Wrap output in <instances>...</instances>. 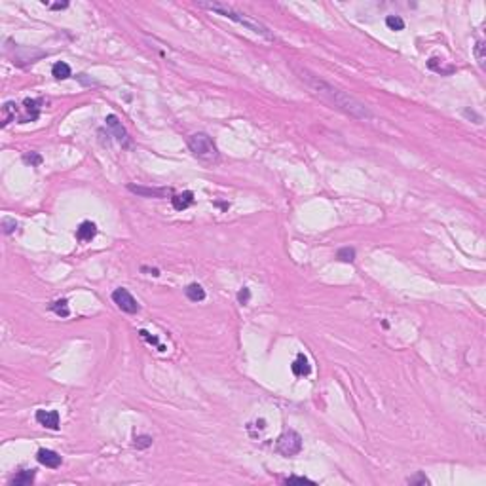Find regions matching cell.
<instances>
[{
    "label": "cell",
    "mask_w": 486,
    "mask_h": 486,
    "mask_svg": "<svg viewBox=\"0 0 486 486\" xmlns=\"http://www.w3.org/2000/svg\"><path fill=\"white\" fill-rule=\"evenodd\" d=\"M291 70L295 72L298 82L308 90V93L315 97L317 101H321L323 105H327L329 109L338 110L346 116H351V118L363 120V122H369V120L374 118L370 109L365 103H361L357 97H353L344 90L332 86L327 80L319 78L308 67H304L300 63H291Z\"/></svg>",
    "instance_id": "obj_1"
},
{
    "label": "cell",
    "mask_w": 486,
    "mask_h": 486,
    "mask_svg": "<svg viewBox=\"0 0 486 486\" xmlns=\"http://www.w3.org/2000/svg\"><path fill=\"white\" fill-rule=\"evenodd\" d=\"M198 8H204V10L215 12V14H219V16H222V17H228V19H232V21H235V23L243 25L245 29L253 31L255 34L264 36V38H268V40H274V34L270 32V29H268L264 23H260V21L253 19V17L247 16V14L237 12V10H234L232 6H228V4H222V2H198Z\"/></svg>",
    "instance_id": "obj_2"
},
{
    "label": "cell",
    "mask_w": 486,
    "mask_h": 486,
    "mask_svg": "<svg viewBox=\"0 0 486 486\" xmlns=\"http://www.w3.org/2000/svg\"><path fill=\"white\" fill-rule=\"evenodd\" d=\"M188 148L194 156L205 163H215L219 160V148L207 133H202V131L192 133L188 137Z\"/></svg>",
    "instance_id": "obj_3"
},
{
    "label": "cell",
    "mask_w": 486,
    "mask_h": 486,
    "mask_svg": "<svg viewBox=\"0 0 486 486\" xmlns=\"http://www.w3.org/2000/svg\"><path fill=\"white\" fill-rule=\"evenodd\" d=\"M276 448H278V452L281 456H285V458H293V456L300 454V450H302V437L298 435L297 431L289 429V431H285L283 435H279Z\"/></svg>",
    "instance_id": "obj_4"
},
{
    "label": "cell",
    "mask_w": 486,
    "mask_h": 486,
    "mask_svg": "<svg viewBox=\"0 0 486 486\" xmlns=\"http://www.w3.org/2000/svg\"><path fill=\"white\" fill-rule=\"evenodd\" d=\"M46 57V51L38 49V47H23V46H16V51L12 55L14 63L19 65V67H25V65H32L36 63L38 59Z\"/></svg>",
    "instance_id": "obj_5"
},
{
    "label": "cell",
    "mask_w": 486,
    "mask_h": 486,
    "mask_svg": "<svg viewBox=\"0 0 486 486\" xmlns=\"http://www.w3.org/2000/svg\"><path fill=\"white\" fill-rule=\"evenodd\" d=\"M112 300H114V304L122 310V312H126V314H137L139 312V304H137V300L133 298V295L127 291V289H116L114 293H112Z\"/></svg>",
    "instance_id": "obj_6"
},
{
    "label": "cell",
    "mask_w": 486,
    "mask_h": 486,
    "mask_svg": "<svg viewBox=\"0 0 486 486\" xmlns=\"http://www.w3.org/2000/svg\"><path fill=\"white\" fill-rule=\"evenodd\" d=\"M42 105H44V99H25L23 101V112L17 116V122L19 124H27V122H34L38 120L40 112H42Z\"/></svg>",
    "instance_id": "obj_7"
},
{
    "label": "cell",
    "mask_w": 486,
    "mask_h": 486,
    "mask_svg": "<svg viewBox=\"0 0 486 486\" xmlns=\"http://www.w3.org/2000/svg\"><path fill=\"white\" fill-rule=\"evenodd\" d=\"M107 127H109L110 131H112V135L116 137V141L120 142L122 146H129L131 144V139H129V135H127V131H126V127L122 126V122H120V118L116 116V114H109L107 116Z\"/></svg>",
    "instance_id": "obj_8"
},
{
    "label": "cell",
    "mask_w": 486,
    "mask_h": 486,
    "mask_svg": "<svg viewBox=\"0 0 486 486\" xmlns=\"http://www.w3.org/2000/svg\"><path fill=\"white\" fill-rule=\"evenodd\" d=\"M127 190L142 198H167L171 194L169 188H150V186H139V185H127Z\"/></svg>",
    "instance_id": "obj_9"
},
{
    "label": "cell",
    "mask_w": 486,
    "mask_h": 486,
    "mask_svg": "<svg viewBox=\"0 0 486 486\" xmlns=\"http://www.w3.org/2000/svg\"><path fill=\"white\" fill-rule=\"evenodd\" d=\"M36 460H38V463L40 465H46L49 469H55V467H59L61 465V456L57 454V452H53V450H47V448H40L38 452H36Z\"/></svg>",
    "instance_id": "obj_10"
},
{
    "label": "cell",
    "mask_w": 486,
    "mask_h": 486,
    "mask_svg": "<svg viewBox=\"0 0 486 486\" xmlns=\"http://www.w3.org/2000/svg\"><path fill=\"white\" fill-rule=\"evenodd\" d=\"M36 422L47 429H59V412L57 410H36Z\"/></svg>",
    "instance_id": "obj_11"
},
{
    "label": "cell",
    "mask_w": 486,
    "mask_h": 486,
    "mask_svg": "<svg viewBox=\"0 0 486 486\" xmlns=\"http://www.w3.org/2000/svg\"><path fill=\"white\" fill-rule=\"evenodd\" d=\"M97 234V226H95L92 220H84L76 228V239L78 241H92Z\"/></svg>",
    "instance_id": "obj_12"
},
{
    "label": "cell",
    "mask_w": 486,
    "mask_h": 486,
    "mask_svg": "<svg viewBox=\"0 0 486 486\" xmlns=\"http://www.w3.org/2000/svg\"><path fill=\"white\" fill-rule=\"evenodd\" d=\"M291 369H293V374H295V376H308V374L312 372L310 361H308V357H306L304 353H298L295 363L291 365Z\"/></svg>",
    "instance_id": "obj_13"
},
{
    "label": "cell",
    "mask_w": 486,
    "mask_h": 486,
    "mask_svg": "<svg viewBox=\"0 0 486 486\" xmlns=\"http://www.w3.org/2000/svg\"><path fill=\"white\" fill-rule=\"evenodd\" d=\"M171 204L177 211H185V209H188L190 205L194 204V194L190 190L183 192V194H175L171 198Z\"/></svg>",
    "instance_id": "obj_14"
},
{
    "label": "cell",
    "mask_w": 486,
    "mask_h": 486,
    "mask_svg": "<svg viewBox=\"0 0 486 486\" xmlns=\"http://www.w3.org/2000/svg\"><path fill=\"white\" fill-rule=\"evenodd\" d=\"M34 477H36V473L34 469H21L17 473L16 477L12 479V486H31L34 483Z\"/></svg>",
    "instance_id": "obj_15"
},
{
    "label": "cell",
    "mask_w": 486,
    "mask_h": 486,
    "mask_svg": "<svg viewBox=\"0 0 486 486\" xmlns=\"http://www.w3.org/2000/svg\"><path fill=\"white\" fill-rule=\"evenodd\" d=\"M17 112H19V109H17L16 103L14 101H8L2 107V126H8L10 122H14L17 118Z\"/></svg>",
    "instance_id": "obj_16"
},
{
    "label": "cell",
    "mask_w": 486,
    "mask_h": 486,
    "mask_svg": "<svg viewBox=\"0 0 486 486\" xmlns=\"http://www.w3.org/2000/svg\"><path fill=\"white\" fill-rule=\"evenodd\" d=\"M427 67H429L431 70H435L437 74H440V76L452 74V72L456 70L454 67H444V65H442V59H437V57H431V59L427 61Z\"/></svg>",
    "instance_id": "obj_17"
},
{
    "label": "cell",
    "mask_w": 486,
    "mask_h": 486,
    "mask_svg": "<svg viewBox=\"0 0 486 486\" xmlns=\"http://www.w3.org/2000/svg\"><path fill=\"white\" fill-rule=\"evenodd\" d=\"M185 293H186L188 300H192V302H202V300L205 298L204 287H202V285H198V283H192V285H188V287L185 289Z\"/></svg>",
    "instance_id": "obj_18"
},
{
    "label": "cell",
    "mask_w": 486,
    "mask_h": 486,
    "mask_svg": "<svg viewBox=\"0 0 486 486\" xmlns=\"http://www.w3.org/2000/svg\"><path fill=\"white\" fill-rule=\"evenodd\" d=\"M51 74L55 76L57 80H67L72 76V70H70V67L63 61H59V63H55L51 67Z\"/></svg>",
    "instance_id": "obj_19"
},
{
    "label": "cell",
    "mask_w": 486,
    "mask_h": 486,
    "mask_svg": "<svg viewBox=\"0 0 486 486\" xmlns=\"http://www.w3.org/2000/svg\"><path fill=\"white\" fill-rule=\"evenodd\" d=\"M49 308H51V312H55L59 317H69V315H70V310H69L67 300H57V302H53Z\"/></svg>",
    "instance_id": "obj_20"
},
{
    "label": "cell",
    "mask_w": 486,
    "mask_h": 486,
    "mask_svg": "<svg viewBox=\"0 0 486 486\" xmlns=\"http://www.w3.org/2000/svg\"><path fill=\"white\" fill-rule=\"evenodd\" d=\"M336 258H340L342 262H353L355 260V249L353 247H342L336 253Z\"/></svg>",
    "instance_id": "obj_21"
},
{
    "label": "cell",
    "mask_w": 486,
    "mask_h": 486,
    "mask_svg": "<svg viewBox=\"0 0 486 486\" xmlns=\"http://www.w3.org/2000/svg\"><path fill=\"white\" fill-rule=\"evenodd\" d=\"M386 25H388L392 31H403V29H405V21H403L399 16H388L386 17Z\"/></svg>",
    "instance_id": "obj_22"
},
{
    "label": "cell",
    "mask_w": 486,
    "mask_h": 486,
    "mask_svg": "<svg viewBox=\"0 0 486 486\" xmlns=\"http://www.w3.org/2000/svg\"><path fill=\"white\" fill-rule=\"evenodd\" d=\"M133 446H135L137 450H144V448L152 446V437H150V435H137V437L133 439Z\"/></svg>",
    "instance_id": "obj_23"
},
{
    "label": "cell",
    "mask_w": 486,
    "mask_h": 486,
    "mask_svg": "<svg viewBox=\"0 0 486 486\" xmlns=\"http://www.w3.org/2000/svg\"><path fill=\"white\" fill-rule=\"evenodd\" d=\"M485 42H483V40H479V42H477V44H475V49H473V51H475V57H477V63H479V67H481V69H485V59H486V57H485Z\"/></svg>",
    "instance_id": "obj_24"
},
{
    "label": "cell",
    "mask_w": 486,
    "mask_h": 486,
    "mask_svg": "<svg viewBox=\"0 0 486 486\" xmlns=\"http://www.w3.org/2000/svg\"><path fill=\"white\" fill-rule=\"evenodd\" d=\"M139 334H141V338H142V340H146V342H148V344H150V346H156V347H158V349H160V351H165V347H163V346L160 344V340H158V336H152V334H150V332H146V330H139Z\"/></svg>",
    "instance_id": "obj_25"
},
{
    "label": "cell",
    "mask_w": 486,
    "mask_h": 486,
    "mask_svg": "<svg viewBox=\"0 0 486 486\" xmlns=\"http://www.w3.org/2000/svg\"><path fill=\"white\" fill-rule=\"evenodd\" d=\"M0 224H2V232H4V234H12V232H16V228H17L16 219H10V217H4Z\"/></svg>",
    "instance_id": "obj_26"
},
{
    "label": "cell",
    "mask_w": 486,
    "mask_h": 486,
    "mask_svg": "<svg viewBox=\"0 0 486 486\" xmlns=\"http://www.w3.org/2000/svg\"><path fill=\"white\" fill-rule=\"evenodd\" d=\"M23 160L27 162V163H31V165H40L42 163V156L40 154H36V152H31V154H25Z\"/></svg>",
    "instance_id": "obj_27"
},
{
    "label": "cell",
    "mask_w": 486,
    "mask_h": 486,
    "mask_svg": "<svg viewBox=\"0 0 486 486\" xmlns=\"http://www.w3.org/2000/svg\"><path fill=\"white\" fill-rule=\"evenodd\" d=\"M287 485H315L314 481H310V479H306V477H289L287 481H285Z\"/></svg>",
    "instance_id": "obj_28"
},
{
    "label": "cell",
    "mask_w": 486,
    "mask_h": 486,
    "mask_svg": "<svg viewBox=\"0 0 486 486\" xmlns=\"http://www.w3.org/2000/svg\"><path fill=\"white\" fill-rule=\"evenodd\" d=\"M408 483H410V485H429V479H427L423 473H418L416 477L408 479Z\"/></svg>",
    "instance_id": "obj_29"
},
{
    "label": "cell",
    "mask_w": 486,
    "mask_h": 486,
    "mask_svg": "<svg viewBox=\"0 0 486 486\" xmlns=\"http://www.w3.org/2000/svg\"><path fill=\"white\" fill-rule=\"evenodd\" d=\"M249 298H251V291H249L247 287H243V289L239 291V295H237L239 304H249Z\"/></svg>",
    "instance_id": "obj_30"
},
{
    "label": "cell",
    "mask_w": 486,
    "mask_h": 486,
    "mask_svg": "<svg viewBox=\"0 0 486 486\" xmlns=\"http://www.w3.org/2000/svg\"><path fill=\"white\" fill-rule=\"evenodd\" d=\"M44 6L49 8V10H65V8H69V2H55V4H51V2L44 0Z\"/></svg>",
    "instance_id": "obj_31"
},
{
    "label": "cell",
    "mask_w": 486,
    "mask_h": 486,
    "mask_svg": "<svg viewBox=\"0 0 486 486\" xmlns=\"http://www.w3.org/2000/svg\"><path fill=\"white\" fill-rule=\"evenodd\" d=\"M141 270H142V272H150L152 276H160V270H158V268H146V266H142Z\"/></svg>",
    "instance_id": "obj_32"
}]
</instances>
